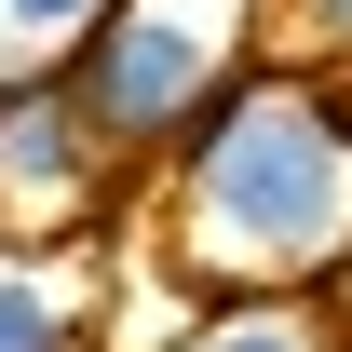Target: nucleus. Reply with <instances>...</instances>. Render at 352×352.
Returning a JSON list of instances; mask_svg holds the SVG:
<instances>
[{
	"mask_svg": "<svg viewBox=\"0 0 352 352\" xmlns=\"http://www.w3.org/2000/svg\"><path fill=\"white\" fill-rule=\"evenodd\" d=\"M0 352H68V311L41 285H0Z\"/></svg>",
	"mask_w": 352,
	"mask_h": 352,
	"instance_id": "obj_3",
	"label": "nucleus"
},
{
	"mask_svg": "<svg viewBox=\"0 0 352 352\" xmlns=\"http://www.w3.org/2000/svg\"><path fill=\"white\" fill-rule=\"evenodd\" d=\"M311 14H325V28H339V41H352V0H311Z\"/></svg>",
	"mask_w": 352,
	"mask_h": 352,
	"instance_id": "obj_6",
	"label": "nucleus"
},
{
	"mask_svg": "<svg viewBox=\"0 0 352 352\" xmlns=\"http://www.w3.org/2000/svg\"><path fill=\"white\" fill-rule=\"evenodd\" d=\"M190 217L217 258H258V271H311L352 217V149H339V109L298 82H230L204 122H190Z\"/></svg>",
	"mask_w": 352,
	"mask_h": 352,
	"instance_id": "obj_1",
	"label": "nucleus"
},
{
	"mask_svg": "<svg viewBox=\"0 0 352 352\" xmlns=\"http://www.w3.org/2000/svg\"><path fill=\"white\" fill-rule=\"evenodd\" d=\"M190 352H311V325H285V311H230V325H204Z\"/></svg>",
	"mask_w": 352,
	"mask_h": 352,
	"instance_id": "obj_4",
	"label": "nucleus"
},
{
	"mask_svg": "<svg viewBox=\"0 0 352 352\" xmlns=\"http://www.w3.org/2000/svg\"><path fill=\"white\" fill-rule=\"evenodd\" d=\"M14 28H95V0H0Z\"/></svg>",
	"mask_w": 352,
	"mask_h": 352,
	"instance_id": "obj_5",
	"label": "nucleus"
},
{
	"mask_svg": "<svg viewBox=\"0 0 352 352\" xmlns=\"http://www.w3.org/2000/svg\"><path fill=\"white\" fill-rule=\"evenodd\" d=\"M68 109H82L109 149H149V135H190L204 109H217V41L204 28H176V14H95L82 28V82H68Z\"/></svg>",
	"mask_w": 352,
	"mask_h": 352,
	"instance_id": "obj_2",
	"label": "nucleus"
}]
</instances>
